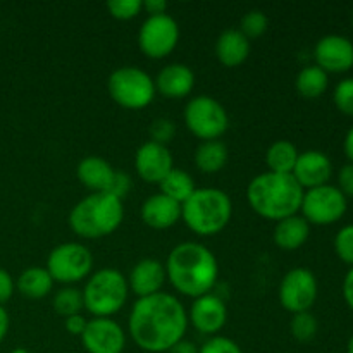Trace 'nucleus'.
<instances>
[{
    "label": "nucleus",
    "instance_id": "f257e3e1",
    "mask_svg": "<svg viewBox=\"0 0 353 353\" xmlns=\"http://www.w3.org/2000/svg\"><path fill=\"white\" fill-rule=\"evenodd\" d=\"M188 330V312L185 305L171 293L138 299L128 319L131 340L140 350L165 353L181 341Z\"/></svg>",
    "mask_w": 353,
    "mask_h": 353
},
{
    "label": "nucleus",
    "instance_id": "f03ea898",
    "mask_svg": "<svg viewBox=\"0 0 353 353\" xmlns=\"http://www.w3.org/2000/svg\"><path fill=\"white\" fill-rule=\"evenodd\" d=\"M164 268L172 288L193 300L212 292L219 279L216 255L199 241L176 245L169 252Z\"/></svg>",
    "mask_w": 353,
    "mask_h": 353
},
{
    "label": "nucleus",
    "instance_id": "7ed1b4c3",
    "mask_svg": "<svg viewBox=\"0 0 353 353\" xmlns=\"http://www.w3.org/2000/svg\"><path fill=\"white\" fill-rule=\"evenodd\" d=\"M305 190L292 174L265 171L255 176L247 186V200L257 216L281 221L300 212Z\"/></svg>",
    "mask_w": 353,
    "mask_h": 353
},
{
    "label": "nucleus",
    "instance_id": "20e7f679",
    "mask_svg": "<svg viewBox=\"0 0 353 353\" xmlns=\"http://www.w3.org/2000/svg\"><path fill=\"white\" fill-rule=\"evenodd\" d=\"M123 200L110 193H90L69 212V228L85 240H100L116 233L123 224Z\"/></svg>",
    "mask_w": 353,
    "mask_h": 353
},
{
    "label": "nucleus",
    "instance_id": "39448f33",
    "mask_svg": "<svg viewBox=\"0 0 353 353\" xmlns=\"http://www.w3.org/2000/svg\"><path fill=\"white\" fill-rule=\"evenodd\" d=\"M233 202L219 188H196L181 205V221L196 236H216L230 224Z\"/></svg>",
    "mask_w": 353,
    "mask_h": 353
},
{
    "label": "nucleus",
    "instance_id": "423d86ee",
    "mask_svg": "<svg viewBox=\"0 0 353 353\" xmlns=\"http://www.w3.org/2000/svg\"><path fill=\"white\" fill-rule=\"evenodd\" d=\"M81 293L83 305L88 314L93 317H110L126 305L130 286L123 272L105 268L92 272Z\"/></svg>",
    "mask_w": 353,
    "mask_h": 353
},
{
    "label": "nucleus",
    "instance_id": "0eeeda50",
    "mask_svg": "<svg viewBox=\"0 0 353 353\" xmlns=\"http://www.w3.org/2000/svg\"><path fill=\"white\" fill-rule=\"evenodd\" d=\"M110 99L128 110H141L155 99V83L147 71L137 65H124L110 72L107 79Z\"/></svg>",
    "mask_w": 353,
    "mask_h": 353
},
{
    "label": "nucleus",
    "instance_id": "6e6552de",
    "mask_svg": "<svg viewBox=\"0 0 353 353\" xmlns=\"http://www.w3.org/2000/svg\"><path fill=\"white\" fill-rule=\"evenodd\" d=\"M186 128L200 141L219 140L230 128V116L221 102L210 95L193 97L183 112Z\"/></svg>",
    "mask_w": 353,
    "mask_h": 353
},
{
    "label": "nucleus",
    "instance_id": "1a4fd4ad",
    "mask_svg": "<svg viewBox=\"0 0 353 353\" xmlns=\"http://www.w3.org/2000/svg\"><path fill=\"white\" fill-rule=\"evenodd\" d=\"M45 269L52 276L54 283H62L72 286L79 281H85L93 272V254L85 245L68 241L61 243L47 257Z\"/></svg>",
    "mask_w": 353,
    "mask_h": 353
},
{
    "label": "nucleus",
    "instance_id": "9d476101",
    "mask_svg": "<svg viewBox=\"0 0 353 353\" xmlns=\"http://www.w3.org/2000/svg\"><path fill=\"white\" fill-rule=\"evenodd\" d=\"M348 199L334 185H323L305 190L300 212L310 226H331L345 217Z\"/></svg>",
    "mask_w": 353,
    "mask_h": 353
},
{
    "label": "nucleus",
    "instance_id": "9b49d317",
    "mask_svg": "<svg viewBox=\"0 0 353 353\" xmlns=\"http://www.w3.org/2000/svg\"><path fill=\"white\" fill-rule=\"evenodd\" d=\"M179 41V26L169 14L148 16L138 31V47L148 59H164L174 52Z\"/></svg>",
    "mask_w": 353,
    "mask_h": 353
},
{
    "label": "nucleus",
    "instance_id": "f8f14e48",
    "mask_svg": "<svg viewBox=\"0 0 353 353\" xmlns=\"http://www.w3.org/2000/svg\"><path fill=\"white\" fill-rule=\"evenodd\" d=\"M319 295V283L316 274L307 268H295L283 276L279 283V303L286 312H310Z\"/></svg>",
    "mask_w": 353,
    "mask_h": 353
},
{
    "label": "nucleus",
    "instance_id": "ddd939ff",
    "mask_svg": "<svg viewBox=\"0 0 353 353\" xmlns=\"http://www.w3.org/2000/svg\"><path fill=\"white\" fill-rule=\"evenodd\" d=\"M81 343L88 353H123L126 333L110 317H93L81 334Z\"/></svg>",
    "mask_w": 353,
    "mask_h": 353
},
{
    "label": "nucleus",
    "instance_id": "4468645a",
    "mask_svg": "<svg viewBox=\"0 0 353 353\" xmlns=\"http://www.w3.org/2000/svg\"><path fill=\"white\" fill-rule=\"evenodd\" d=\"M314 59L327 74H343L353 68V41L343 34H326L314 47Z\"/></svg>",
    "mask_w": 353,
    "mask_h": 353
},
{
    "label": "nucleus",
    "instance_id": "2eb2a0df",
    "mask_svg": "<svg viewBox=\"0 0 353 353\" xmlns=\"http://www.w3.org/2000/svg\"><path fill=\"white\" fill-rule=\"evenodd\" d=\"M172 168H174L172 154L165 145L157 143V141H145L134 154L137 174L140 176L141 181L148 185H159Z\"/></svg>",
    "mask_w": 353,
    "mask_h": 353
},
{
    "label": "nucleus",
    "instance_id": "dca6fc26",
    "mask_svg": "<svg viewBox=\"0 0 353 353\" xmlns=\"http://www.w3.org/2000/svg\"><path fill=\"white\" fill-rule=\"evenodd\" d=\"M228 307L221 296L214 293L199 296L193 300L188 312V324H192L200 334L217 336L219 331L226 326Z\"/></svg>",
    "mask_w": 353,
    "mask_h": 353
},
{
    "label": "nucleus",
    "instance_id": "f3484780",
    "mask_svg": "<svg viewBox=\"0 0 353 353\" xmlns=\"http://www.w3.org/2000/svg\"><path fill=\"white\" fill-rule=\"evenodd\" d=\"M292 176L303 190L330 185L333 176V162L321 150L300 152Z\"/></svg>",
    "mask_w": 353,
    "mask_h": 353
},
{
    "label": "nucleus",
    "instance_id": "a211bd4d",
    "mask_svg": "<svg viewBox=\"0 0 353 353\" xmlns=\"http://www.w3.org/2000/svg\"><path fill=\"white\" fill-rule=\"evenodd\" d=\"M126 279L130 292H133L138 299H145L161 293L168 276L161 261L148 257L138 261Z\"/></svg>",
    "mask_w": 353,
    "mask_h": 353
},
{
    "label": "nucleus",
    "instance_id": "6ab92c4d",
    "mask_svg": "<svg viewBox=\"0 0 353 353\" xmlns=\"http://www.w3.org/2000/svg\"><path fill=\"white\" fill-rule=\"evenodd\" d=\"M155 90L164 99L179 100L188 97L195 88V72L186 64H168L154 79Z\"/></svg>",
    "mask_w": 353,
    "mask_h": 353
},
{
    "label": "nucleus",
    "instance_id": "aec40b11",
    "mask_svg": "<svg viewBox=\"0 0 353 353\" xmlns=\"http://www.w3.org/2000/svg\"><path fill=\"white\" fill-rule=\"evenodd\" d=\"M140 216L141 221L152 230H169L178 221H181V203L174 202L162 193H155L141 203Z\"/></svg>",
    "mask_w": 353,
    "mask_h": 353
},
{
    "label": "nucleus",
    "instance_id": "412c9836",
    "mask_svg": "<svg viewBox=\"0 0 353 353\" xmlns=\"http://www.w3.org/2000/svg\"><path fill=\"white\" fill-rule=\"evenodd\" d=\"M116 172L117 171L109 161L97 157V155H88V157L81 159L76 168V176H78L79 183L92 193H109Z\"/></svg>",
    "mask_w": 353,
    "mask_h": 353
},
{
    "label": "nucleus",
    "instance_id": "4be33fe9",
    "mask_svg": "<svg viewBox=\"0 0 353 353\" xmlns=\"http://www.w3.org/2000/svg\"><path fill=\"white\" fill-rule=\"evenodd\" d=\"M250 55V40L236 28L224 30L217 37L216 57L226 68H238Z\"/></svg>",
    "mask_w": 353,
    "mask_h": 353
},
{
    "label": "nucleus",
    "instance_id": "5701e85b",
    "mask_svg": "<svg viewBox=\"0 0 353 353\" xmlns=\"http://www.w3.org/2000/svg\"><path fill=\"white\" fill-rule=\"evenodd\" d=\"M310 236V224L300 214L290 216L276 223L272 241L279 250L295 252L307 243Z\"/></svg>",
    "mask_w": 353,
    "mask_h": 353
},
{
    "label": "nucleus",
    "instance_id": "b1692460",
    "mask_svg": "<svg viewBox=\"0 0 353 353\" xmlns=\"http://www.w3.org/2000/svg\"><path fill=\"white\" fill-rule=\"evenodd\" d=\"M54 279L45 268H28L19 274L16 290L30 300H41L52 292Z\"/></svg>",
    "mask_w": 353,
    "mask_h": 353
},
{
    "label": "nucleus",
    "instance_id": "393cba45",
    "mask_svg": "<svg viewBox=\"0 0 353 353\" xmlns=\"http://www.w3.org/2000/svg\"><path fill=\"white\" fill-rule=\"evenodd\" d=\"M230 152L221 140L200 141L195 150V165L203 174H216L228 164Z\"/></svg>",
    "mask_w": 353,
    "mask_h": 353
},
{
    "label": "nucleus",
    "instance_id": "a878e982",
    "mask_svg": "<svg viewBox=\"0 0 353 353\" xmlns=\"http://www.w3.org/2000/svg\"><path fill=\"white\" fill-rule=\"evenodd\" d=\"M299 148L288 140H278L265 152V165L268 171L278 174H292L299 161Z\"/></svg>",
    "mask_w": 353,
    "mask_h": 353
},
{
    "label": "nucleus",
    "instance_id": "bb28decb",
    "mask_svg": "<svg viewBox=\"0 0 353 353\" xmlns=\"http://www.w3.org/2000/svg\"><path fill=\"white\" fill-rule=\"evenodd\" d=\"M330 86V74L324 72L319 65H305L302 71L296 74L295 79V88L299 92L300 97L303 99H319L321 95H324Z\"/></svg>",
    "mask_w": 353,
    "mask_h": 353
},
{
    "label": "nucleus",
    "instance_id": "cd10ccee",
    "mask_svg": "<svg viewBox=\"0 0 353 353\" xmlns=\"http://www.w3.org/2000/svg\"><path fill=\"white\" fill-rule=\"evenodd\" d=\"M159 188H161L162 195L169 196L171 200H174V202L181 203L183 205V203L192 196V193L195 192L196 186L188 172L183 171V169L172 168L171 171H169V174L159 183Z\"/></svg>",
    "mask_w": 353,
    "mask_h": 353
},
{
    "label": "nucleus",
    "instance_id": "c85d7f7f",
    "mask_svg": "<svg viewBox=\"0 0 353 353\" xmlns=\"http://www.w3.org/2000/svg\"><path fill=\"white\" fill-rule=\"evenodd\" d=\"M52 305H54L55 312L64 317V319L69 316L81 314V310L85 309L81 290L74 288V286H64L54 295Z\"/></svg>",
    "mask_w": 353,
    "mask_h": 353
},
{
    "label": "nucleus",
    "instance_id": "c756f323",
    "mask_svg": "<svg viewBox=\"0 0 353 353\" xmlns=\"http://www.w3.org/2000/svg\"><path fill=\"white\" fill-rule=\"evenodd\" d=\"M290 331L292 336L300 343H309L316 338L317 331H319V323H317L316 316L312 312H300L293 314L292 323H290Z\"/></svg>",
    "mask_w": 353,
    "mask_h": 353
},
{
    "label": "nucleus",
    "instance_id": "7c9ffc66",
    "mask_svg": "<svg viewBox=\"0 0 353 353\" xmlns=\"http://www.w3.org/2000/svg\"><path fill=\"white\" fill-rule=\"evenodd\" d=\"M269 28V19L262 10L254 9L248 10L240 21V28L238 30L248 38V40H254V38H261L262 34L268 31Z\"/></svg>",
    "mask_w": 353,
    "mask_h": 353
},
{
    "label": "nucleus",
    "instance_id": "2f4dec72",
    "mask_svg": "<svg viewBox=\"0 0 353 353\" xmlns=\"http://www.w3.org/2000/svg\"><path fill=\"white\" fill-rule=\"evenodd\" d=\"M334 252L343 264L353 268V224H347L336 233L333 241Z\"/></svg>",
    "mask_w": 353,
    "mask_h": 353
},
{
    "label": "nucleus",
    "instance_id": "473e14b6",
    "mask_svg": "<svg viewBox=\"0 0 353 353\" xmlns=\"http://www.w3.org/2000/svg\"><path fill=\"white\" fill-rule=\"evenodd\" d=\"M105 7L114 19L130 21L143 10V0H110Z\"/></svg>",
    "mask_w": 353,
    "mask_h": 353
},
{
    "label": "nucleus",
    "instance_id": "72a5a7b5",
    "mask_svg": "<svg viewBox=\"0 0 353 353\" xmlns=\"http://www.w3.org/2000/svg\"><path fill=\"white\" fill-rule=\"evenodd\" d=\"M333 102L341 114L353 117V78H345L338 83L333 93Z\"/></svg>",
    "mask_w": 353,
    "mask_h": 353
},
{
    "label": "nucleus",
    "instance_id": "f704fd0d",
    "mask_svg": "<svg viewBox=\"0 0 353 353\" xmlns=\"http://www.w3.org/2000/svg\"><path fill=\"white\" fill-rule=\"evenodd\" d=\"M199 353H243L240 345L234 340L226 336H210L202 347L199 348Z\"/></svg>",
    "mask_w": 353,
    "mask_h": 353
},
{
    "label": "nucleus",
    "instance_id": "c9c22d12",
    "mask_svg": "<svg viewBox=\"0 0 353 353\" xmlns=\"http://www.w3.org/2000/svg\"><path fill=\"white\" fill-rule=\"evenodd\" d=\"M150 134H152V141H157V143L165 145L174 134V123L169 119H155L152 123L150 128Z\"/></svg>",
    "mask_w": 353,
    "mask_h": 353
},
{
    "label": "nucleus",
    "instance_id": "e433bc0d",
    "mask_svg": "<svg viewBox=\"0 0 353 353\" xmlns=\"http://www.w3.org/2000/svg\"><path fill=\"white\" fill-rule=\"evenodd\" d=\"M338 188L347 199H353V164H345L338 172Z\"/></svg>",
    "mask_w": 353,
    "mask_h": 353
},
{
    "label": "nucleus",
    "instance_id": "4c0bfd02",
    "mask_svg": "<svg viewBox=\"0 0 353 353\" xmlns=\"http://www.w3.org/2000/svg\"><path fill=\"white\" fill-rule=\"evenodd\" d=\"M14 292H16V283H14L12 276L9 274V271L0 268V305L9 302Z\"/></svg>",
    "mask_w": 353,
    "mask_h": 353
},
{
    "label": "nucleus",
    "instance_id": "58836bf2",
    "mask_svg": "<svg viewBox=\"0 0 353 353\" xmlns=\"http://www.w3.org/2000/svg\"><path fill=\"white\" fill-rule=\"evenodd\" d=\"M130 188H131V178H130V176H128L126 172H123V171H117L116 178H114L112 186H110V190H109L110 195H114V196H117V199L123 200L124 196L128 195V192H130Z\"/></svg>",
    "mask_w": 353,
    "mask_h": 353
},
{
    "label": "nucleus",
    "instance_id": "ea45409f",
    "mask_svg": "<svg viewBox=\"0 0 353 353\" xmlns=\"http://www.w3.org/2000/svg\"><path fill=\"white\" fill-rule=\"evenodd\" d=\"M86 324H88V319H86V317H83L81 314L69 316L64 319L65 331H68L69 334H72V336L81 338V334L85 333V330H86Z\"/></svg>",
    "mask_w": 353,
    "mask_h": 353
},
{
    "label": "nucleus",
    "instance_id": "a19ab883",
    "mask_svg": "<svg viewBox=\"0 0 353 353\" xmlns=\"http://www.w3.org/2000/svg\"><path fill=\"white\" fill-rule=\"evenodd\" d=\"M143 10L148 16H162L168 14V2L165 0H143Z\"/></svg>",
    "mask_w": 353,
    "mask_h": 353
},
{
    "label": "nucleus",
    "instance_id": "79ce46f5",
    "mask_svg": "<svg viewBox=\"0 0 353 353\" xmlns=\"http://www.w3.org/2000/svg\"><path fill=\"white\" fill-rule=\"evenodd\" d=\"M341 293H343L345 303L353 310V268L348 269V272L345 274L343 286H341Z\"/></svg>",
    "mask_w": 353,
    "mask_h": 353
},
{
    "label": "nucleus",
    "instance_id": "37998d69",
    "mask_svg": "<svg viewBox=\"0 0 353 353\" xmlns=\"http://www.w3.org/2000/svg\"><path fill=\"white\" fill-rule=\"evenodd\" d=\"M165 353H199V347H196L193 341H188L183 338L181 341H178L176 345H172Z\"/></svg>",
    "mask_w": 353,
    "mask_h": 353
},
{
    "label": "nucleus",
    "instance_id": "c03bdc74",
    "mask_svg": "<svg viewBox=\"0 0 353 353\" xmlns=\"http://www.w3.org/2000/svg\"><path fill=\"white\" fill-rule=\"evenodd\" d=\"M9 327H10L9 312L6 310V307L0 305V343L6 340L7 333H9Z\"/></svg>",
    "mask_w": 353,
    "mask_h": 353
},
{
    "label": "nucleus",
    "instance_id": "a18cd8bd",
    "mask_svg": "<svg viewBox=\"0 0 353 353\" xmlns=\"http://www.w3.org/2000/svg\"><path fill=\"white\" fill-rule=\"evenodd\" d=\"M343 152L347 155L348 162L353 164V126L348 130V133L345 134V140H343Z\"/></svg>",
    "mask_w": 353,
    "mask_h": 353
},
{
    "label": "nucleus",
    "instance_id": "49530a36",
    "mask_svg": "<svg viewBox=\"0 0 353 353\" xmlns=\"http://www.w3.org/2000/svg\"><path fill=\"white\" fill-rule=\"evenodd\" d=\"M9 353H31L30 350H28V348H14V350H10Z\"/></svg>",
    "mask_w": 353,
    "mask_h": 353
},
{
    "label": "nucleus",
    "instance_id": "de8ad7c7",
    "mask_svg": "<svg viewBox=\"0 0 353 353\" xmlns=\"http://www.w3.org/2000/svg\"><path fill=\"white\" fill-rule=\"evenodd\" d=\"M347 353H353V334L350 336V340H348V345H347Z\"/></svg>",
    "mask_w": 353,
    "mask_h": 353
},
{
    "label": "nucleus",
    "instance_id": "09e8293b",
    "mask_svg": "<svg viewBox=\"0 0 353 353\" xmlns=\"http://www.w3.org/2000/svg\"><path fill=\"white\" fill-rule=\"evenodd\" d=\"M352 24H353V12H352Z\"/></svg>",
    "mask_w": 353,
    "mask_h": 353
}]
</instances>
